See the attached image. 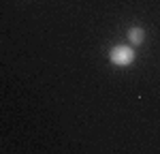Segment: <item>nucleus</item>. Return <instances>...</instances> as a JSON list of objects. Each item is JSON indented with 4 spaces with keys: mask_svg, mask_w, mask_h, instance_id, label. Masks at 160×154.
Segmentation results:
<instances>
[{
    "mask_svg": "<svg viewBox=\"0 0 160 154\" xmlns=\"http://www.w3.org/2000/svg\"><path fill=\"white\" fill-rule=\"evenodd\" d=\"M109 58H111V62L118 64V66H128V64L135 62V49L128 47V45H118V47L111 49Z\"/></svg>",
    "mask_w": 160,
    "mask_h": 154,
    "instance_id": "nucleus-1",
    "label": "nucleus"
},
{
    "mask_svg": "<svg viewBox=\"0 0 160 154\" xmlns=\"http://www.w3.org/2000/svg\"><path fill=\"white\" fill-rule=\"evenodd\" d=\"M143 38H145V32H143V28H139V26H132V28L128 30V41H130L132 45H141V43H143Z\"/></svg>",
    "mask_w": 160,
    "mask_h": 154,
    "instance_id": "nucleus-2",
    "label": "nucleus"
}]
</instances>
